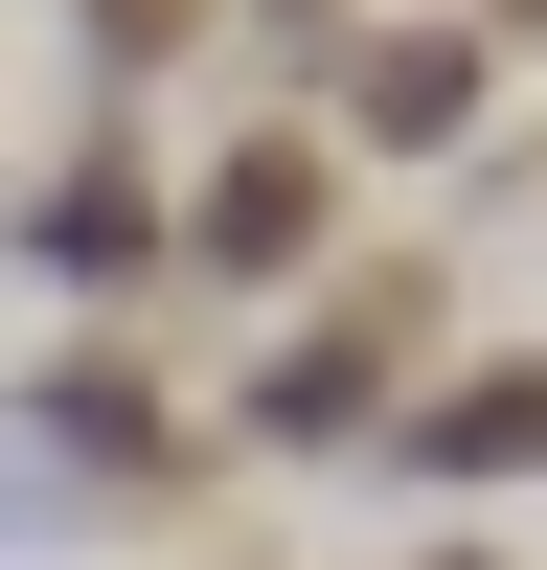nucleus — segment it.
<instances>
[{"mask_svg": "<svg viewBox=\"0 0 547 570\" xmlns=\"http://www.w3.org/2000/svg\"><path fill=\"white\" fill-rule=\"evenodd\" d=\"M456 115H479L456 46H365V137H456Z\"/></svg>", "mask_w": 547, "mask_h": 570, "instance_id": "obj_2", "label": "nucleus"}, {"mask_svg": "<svg viewBox=\"0 0 547 570\" xmlns=\"http://www.w3.org/2000/svg\"><path fill=\"white\" fill-rule=\"evenodd\" d=\"M91 23H115V69H160V46L206 23V0H91Z\"/></svg>", "mask_w": 547, "mask_h": 570, "instance_id": "obj_4", "label": "nucleus"}, {"mask_svg": "<svg viewBox=\"0 0 547 570\" xmlns=\"http://www.w3.org/2000/svg\"><path fill=\"white\" fill-rule=\"evenodd\" d=\"M182 228H206V274H297V252H319V137L206 160V206H182Z\"/></svg>", "mask_w": 547, "mask_h": 570, "instance_id": "obj_1", "label": "nucleus"}, {"mask_svg": "<svg viewBox=\"0 0 547 570\" xmlns=\"http://www.w3.org/2000/svg\"><path fill=\"white\" fill-rule=\"evenodd\" d=\"M46 274H137V183H115V160L46 183Z\"/></svg>", "mask_w": 547, "mask_h": 570, "instance_id": "obj_3", "label": "nucleus"}]
</instances>
